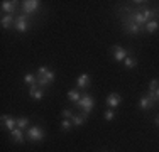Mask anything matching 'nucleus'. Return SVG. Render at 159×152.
I'll return each instance as SVG.
<instances>
[{"label":"nucleus","mask_w":159,"mask_h":152,"mask_svg":"<svg viewBox=\"0 0 159 152\" xmlns=\"http://www.w3.org/2000/svg\"><path fill=\"white\" fill-rule=\"evenodd\" d=\"M159 86V79H151V83H149V91H154Z\"/></svg>","instance_id":"27"},{"label":"nucleus","mask_w":159,"mask_h":152,"mask_svg":"<svg viewBox=\"0 0 159 152\" xmlns=\"http://www.w3.org/2000/svg\"><path fill=\"white\" fill-rule=\"evenodd\" d=\"M37 86L39 88H46V86L52 85L56 79V73L48 66H39L37 68Z\"/></svg>","instance_id":"2"},{"label":"nucleus","mask_w":159,"mask_h":152,"mask_svg":"<svg viewBox=\"0 0 159 152\" xmlns=\"http://www.w3.org/2000/svg\"><path fill=\"white\" fill-rule=\"evenodd\" d=\"M25 139L31 140V142H43L44 139V130L39 125H32V127L27 128V134H25Z\"/></svg>","instance_id":"4"},{"label":"nucleus","mask_w":159,"mask_h":152,"mask_svg":"<svg viewBox=\"0 0 159 152\" xmlns=\"http://www.w3.org/2000/svg\"><path fill=\"white\" fill-rule=\"evenodd\" d=\"M29 96L32 98V100H43L44 98V90L43 88H39V86H31V88H29Z\"/></svg>","instance_id":"14"},{"label":"nucleus","mask_w":159,"mask_h":152,"mask_svg":"<svg viewBox=\"0 0 159 152\" xmlns=\"http://www.w3.org/2000/svg\"><path fill=\"white\" fill-rule=\"evenodd\" d=\"M10 139H12V142L14 144H24V130L22 128H14L12 132H10Z\"/></svg>","instance_id":"13"},{"label":"nucleus","mask_w":159,"mask_h":152,"mask_svg":"<svg viewBox=\"0 0 159 152\" xmlns=\"http://www.w3.org/2000/svg\"><path fill=\"white\" fill-rule=\"evenodd\" d=\"M124 64H125V68H135L137 66V59H135V56L129 54L125 58V61H124Z\"/></svg>","instance_id":"21"},{"label":"nucleus","mask_w":159,"mask_h":152,"mask_svg":"<svg viewBox=\"0 0 159 152\" xmlns=\"http://www.w3.org/2000/svg\"><path fill=\"white\" fill-rule=\"evenodd\" d=\"M71 127H73V122H71L70 118H63V122H61V130L63 132H68V130H71Z\"/></svg>","instance_id":"24"},{"label":"nucleus","mask_w":159,"mask_h":152,"mask_svg":"<svg viewBox=\"0 0 159 152\" xmlns=\"http://www.w3.org/2000/svg\"><path fill=\"white\" fill-rule=\"evenodd\" d=\"M24 83L29 86V88H31V86H36V85H37V76L32 74V73L24 74Z\"/></svg>","instance_id":"18"},{"label":"nucleus","mask_w":159,"mask_h":152,"mask_svg":"<svg viewBox=\"0 0 159 152\" xmlns=\"http://www.w3.org/2000/svg\"><path fill=\"white\" fill-rule=\"evenodd\" d=\"M81 95L83 93H80V91H78V88L76 90H70V91H68V98H70V101H71V103H78V101L80 100H81Z\"/></svg>","instance_id":"17"},{"label":"nucleus","mask_w":159,"mask_h":152,"mask_svg":"<svg viewBox=\"0 0 159 152\" xmlns=\"http://www.w3.org/2000/svg\"><path fill=\"white\" fill-rule=\"evenodd\" d=\"M90 81H92L90 74L88 73H83V74H80L76 78V86L80 90H86V88H88V85H90Z\"/></svg>","instance_id":"11"},{"label":"nucleus","mask_w":159,"mask_h":152,"mask_svg":"<svg viewBox=\"0 0 159 152\" xmlns=\"http://www.w3.org/2000/svg\"><path fill=\"white\" fill-rule=\"evenodd\" d=\"M17 32H27L29 30V15L20 14L19 17H16V24H14Z\"/></svg>","instance_id":"6"},{"label":"nucleus","mask_w":159,"mask_h":152,"mask_svg":"<svg viewBox=\"0 0 159 152\" xmlns=\"http://www.w3.org/2000/svg\"><path fill=\"white\" fill-rule=\"evenodd\" d=\"M16 24V17L10 14H3L2 19H0V25H2V29H10L12 25Z\"/></svg>","instance_id":"12"},{"label":"nucleus","mask_w":159,"mask_h":152,"mask_svg":"<svg viewBox=\"0 0 159 152\" xmlns=\"http://www.w3.org/2000/svg\"><path fill=\"white\" fill-rule=\"evenodd\" d=\"M61 117H63V118H73V117H75V113H73V110H70V108H63L61 110Z\"/></svg>","instance_id":"25"},{"label":"nucleus","mask_w":159,"mask_h":152,"mask_svg":"<svg viewBox=\"0 0 159 152\" xmlns=\"http://www.w3.org/2000/svg\"><path fill=\"white\" fill-rule=\"evenodd\" d=\"M105 101H107V105L110 106V108H117V106L122 103V96H120L119 93H110L105 98Z\"/></svg>","instance_id":"10"},{"label":"nucleus","mask_w":159,"mask_h":152,"mask_svg":"<svg viewBox=\"0 0 159 152\" xmlns=\"http://www.w3.org/2000/svg\"><path fill=\"white\" fill-rule=\"evenodd\" d=\"M2 123H3V128L9 132H12L14 128H17V118L10 115H2Z\"/></svg>","instance_id":"9"},{"label":"nucleus","mask_w":159,"mask_h":152,"mask_svg":"<svg viewBox=\"0 0 159 152\" xmlns=\"http://www.w3.org/2000/svg\"><path fill=\"white\" fill-rule=\"evenodd\" d=\"M154 103L151 101V98L147 96V95H142L141 96V100H139V108H142V110H149V108H152Z\"/></svg>","instance_id":"16"},{"label":"nucleus","mask_w":159,"mask_h":152,"mask_svg":"<svg viewBox=\"0 0 159 152\" xmlns=\"http://www.w3.org/2000/svg\"><path fill=\"white\" fill-rule=\"evenodd\" d=\"M113 117H115V112H113V108H108V110H105V113H103V118L107 120V122L113 120Z\"/></svg>","instance_id":"26"},{"label":"nucleus","mask_w":159,"mask_h":152,"mask_svg":"<svg viewBox=\"0 0 159 152\" xmlns=\"http://www.w3.org/2000/svg\"><path fill=\"white\" fill-rule=\"evenodd\" d=\"M147 96L151 98V101H152L154 105L159 103V86H157V88L154 90V91H147Z\"/></svg>","instance_id":"22"},{"label":"nucleus","mask_w":159,"mask_h":152,"mask_svg":"<svg viewBox=\"0 0 159 152\" xmlns=\"http://www.w3.org/2000/svg\"><path fill=\"white\" fill-rule=\"evenodd\" d=\"M29 123H31V120H29L27 117H20V118H17V127L22 128V130H24V128H27Z\"/></svg>","instance_id":"23"},{"label":"nucleus","mask_w":159,"mask_h":152,"mask_svg":"<svg viewBox=\"0 0 159 152\" xmlns=\"http://www.w3.org/2000/svg\"><path fill=\"white\" fill-rule=\"evenodd\" d=\"M144 29H146V30H147V32H149V34H154V32H156V30L159 29V22L156 20V19H154V20L147 22V24L144 25Z\"/></svg>","instance_id":"19"},{"label":"nucleus","mask_w":159,"mask_h":152,"mask_svg":"<svg viewBox=\"0 0 159 152\" xmlns=\"http://www.w3.org/2000/svg\"><path fill=\"white\" fill-rule=\"evenodd\" d=\"M125 30L129 34H132V36H137V34H141L144 30V27H139L137 24H134V22H130L125 19Z\"/></svg>","instance_id":"15"},{"label":"nucleus","mask_w":159,"mask_h":152,"mask_svg":"<svg viewBox=\"0 0 159 152\" xmlns=\"http://www.w3.org/2000/svg\"><path fill=\"white\" fill-rule=\"evenodd\" d=\"M157 15L156 10H151V9H146V10H139V12H132L129 15L127 20L134 22V24H137L139 27H144V25L147 24V22L154 20V17Z\"/></svg>","instance_id":"1"},{"label":"nucleus","mask_w":159,"mask_h":152,"mask_svg":"<svg viewBox=\"0 0 159 152\" xmlns=\"http://www.w3.org/2000/svg\"><path fill=\"white\" fill-rule=\"evenodd\" d=\"M39 7H41L39 0H24V2H22V14L32 15L37 9H39Z\"/></svg>","instance_id":"5"},{"label":"nucleus","mask_w":159,"mask_h":152,"mask_svg":"<svg viewBox=\"0 0 159 152\" xmlns=\"http://www.w3.org/2000/svg\"><path fill=\"white\" fill-rule=\"evenodd\" d=\"M71 122H73V127H81V125H85V122H86V117L83 115H75L73 118H71Z\"/></svg>","instance_id":"20"},{"label":"nucleus","mask_w":159,"mask_h":152,"mask_svg":"<svg viewBox=\"0 0 159 152\" xmlns=\"http://www.w3.org/2000/svg\"><path fill=\"white\" fill-rule=\"evenodd\" d=\"M156 125H157V127H159V115L156 117Z\"/></svg>","instance_id":"28"},{"label":"nucleus","mask_w":159,"mask_h":152,"mask_svg":"<svg viewBox=\"0 0 159 152\" xmlns=\"http://www.w3.org/2000/svg\"><path fill=\"white\" fill-rule=\"evenodd\" d=\"M75 106H78V108H81V113L85 117L90 115V112L93 110V106H95V98L92 96L90 93H83L81 95V100L78 101V103H75Z\"/></svg>","instance_id":"3"},{"label":"nucleus","mask_w":159,"mask_h":152,"mask_svg":"<svg viewBox=\"0 0 159 152\" xmlns=\"http://www.w3.org/2000/svg\"><path fill=\"white\" fill-rule=\"evenodd\" d=\"M17 3L19 2H16V0H3L2 2V12L14 15L16 14V9H17Z\"/></svg>","instance_id":"8"},{"label":"nucleus","mask_w":159,"mask_h":152,"mask_svg":"<svg viewBox=\"0 0 159 152\" xmlns=\"http://www.w3.org/2000/svg\"><path fill=\"white\" fill-rule=\"evenodd\" d=\"M112 51H113V61H117V63H124L129 56V52L124 47H120V46H113Z\"/></svg>","instance_id":"7"}]
</instances>
